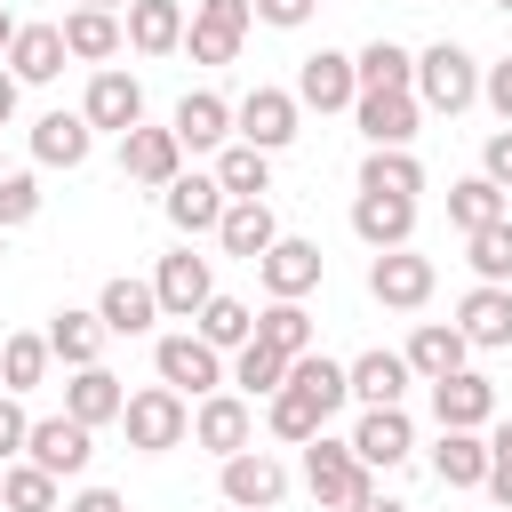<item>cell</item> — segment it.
Returning a JSON list of instances; mask_svg holds the SVG:
<instances>
[{
  "label": "cell",
  "mask_w": 512,
  "mask_h": 512,
  "mask_svg": "<svg viewBox=\"0 0 512 512\" xmlns=\"http://www.w3.org/2000/svg\"><path fill=\"white\" fill-rule=\"evenodd\" d=\"M256 272H264V296H312L320 288V272H328V256H320V240H296V232H280L264 256H256Z\"/></svg>",
  "instance_id": "cell-11"
},
{
  "label": "cell",
  "mask_w": 512,
  "mask_h": 512,
  "mask_svg": "<svg viewBox=\"0 0 512 512\" xmlns=\"http://www.w3.org/2000/svg\"><path fill=\"white\" fill-rule=\"evenodd\" d=\"M480 104H488V112H496V120H504V128H512V56H504V64H488V72H480Z\"/></svg>",
  "instance_id": "cell-51"
},
{
  "label": "cell",
  "mask_w": 512,
  "mask_h": 512,
  "mask_svg": "<svg viewBox=\"0 0 512 512\" xmlns=\"http://www.w3.org/2000/svg\"><path fill=\"white\" fill-rule=\"evenodd\" d=\"M96 320H104V336H152V320H160V296H152V280H104V296H96Z\"/></svg>",
  "instance_id": "cell-23"
},
{
  "label": "cell",
  "mask_w": 512,
  "mask_h": 512,
  "mask_svg": "<svg viewBox=\"0 0 512 512\" xmlns=\"http://www.w3.org/2000/svg\"><path fill=\"white\" fill-rule=\"evenodd\" d=\"M352 80H360V88H408V80H416V56H408L400 40H368V48L352 56Z\"/></svg>",
  "instance_id": "cell-42"
},
{
  "label": "cell",
  "mask_w": 512,
  "mask_h": 512,
  "mask_svg": "<svg viewBox=\"0 0 512 512\" xmlns=\"http://www.w3.org/2000/svg\"><path fill=\"white\" fill-rule=\"evenodd\" d=\"M432 480H440V488H480V480H488V432H448V424H440V440H432Z\"/></svg>",
  "instance_id": "cell-30"
},
{
  "label": "cell",
  "mask_w": 512,
  "mask_h": 512,
  "mask_svg": "<svg viewBox=\"0 0 512 512\" xmlns=\"http://www.w3.org/2000/svg\"><path fill=\"white\" fill-rule=\"evenodd\" d=\"M152 296H160V312H168V320H192V312L216 296V272H208V256H192V248L160 256V272H152Z\"/></svg>",
  "instance_id": "cell-16"
},
{
  "label": "cell",
  "mask_w": 512,
  "mask_h": 512,
  "mask_svg": "<svg viewBox=\"0 0 512 512\" xmlns=\"http://www.w3.org/2000/svg\"><path fill=\"white\" fill-rule=\"evenodd\" d=\"M40 336H48V352H56L64 368H88V360H104V320H96V312H80V304H64V312H56Z\"/></svg>",
  "instance_id": "cell-33"
},
{
  "label": "cell",
  "mask_w": 512,
  "mask_h": 512,
  "mask_svg": "<svg viewBox=\"0 0 512 512\" xmlns=\"http://www.w3.org/2000/svg\"><path fill=\"white\" fill-rule=\"evenodd\" d=\"M56 32H64V56H80V64H112V56L128 48V32H120L112 8H72Z\"/></svg>",
  "instance_id": "cell-28"
},
{
  "label": "cell",
  "mask_w": 512,
  "mask_h": 512,
  "mask_svg": "<svg viewBox=\"0 0 512 512\" xmlns=\"http://www.w3.org/2000/svg\"><path fill=\"white\" fill-rule=\"evenodd\" d=\"M120 32H128L136 56H176L184 48V0H128Z\"/></svg>",
  "instance_id": "cell-21"
},
{
  "label": "cell",
  "mask_w": 512,
  "mask_h": 512,
  "mask_svg": "<svg viewBox=\"0 0 512 512\" xmlns=\"http://www.w3.org/2000/svg\"><path fill=\"white\" fill-rule=\"evenodd\" d=\"M120 176H128V184H152V192L176 184V176H184V144H176V128H144V120H136V128L120 136Z\"/></svg>",
  "instance_id": "cell-14"
},
{
  "label": "cell",
  "mask_w": 512,
  "mask_h": 512,
  "mask_svg": "<svg viewBox=\"0 0 512 512\" xmlns=\"http://www.w3.org/2000/svg\"><path fill=\"white\" fill-rule=\"evenodd\" d=\"M288 384H304V392L320 400V416H336V408L352 400V384H344V360H328V352H296V360H288Z\"/></svg>",
  "instance_id": "cell-40"
},
{
  "label": "cell",
  "mask_w": 512,
  "mask_h": 512,
  "mask_svg": "<svg viewBox=\"0 0 512 512\" xmlns=\"http://www.w3.org/2000/svg\"><path fill=\"white\" fill-rule=\"evenodd\" d=\"M184 48H192V64H232L240 56V32H216V24L184 16Z\"/></svg>",
  "instance_id": "cell-46"
},
{
  "label": "cell",
  "mask_w": 512,
  "mask_h": 512,
  "mask_svg": "<svg viewBox=\"0 0 512 512\" xmlns=\"http://www.w3.org/2000/svg\"><path fill=\"white\" fill-rule=\"evenodd\" d=\"M32 216H40V176L32 168H0V232H16Z\"/></svg>",
  "instance_id": "cell-45"
},
{
  "label": "cell",
  "mask_w": 512,
  "mask_h": 512,
  "mask_svg": "<svg viewBox=\"0 0 512 512\" xmlns=\"http://www.w3.org/2000/svg\"><path fill=\"white\" fill-rule=\"evenodd\" d=\"M480 176H488L496 192H512V128H496V136L480 144Z\"/></svg>",
  "instance_id": "cell-50"
},
{
  "label": "cell",
  "mask_w": 512,
  "mask_h": 512,
  "mask_svg": "<svg viewBox=\"0 0 512 512\" xmlns=\"http://www.w3.org/2000/svg\"><path fill=\"white\" fill-rule=\"evenodd\" d=\"M216 184H224V200H264V192H272V152H256V144H216Z\"/></svg>",
  "instance_id": "cell-34"
},
{
  "label": "cell",
  "mask_w": 512,
  "mask_h": 512,
  "mask_svg": "<svg viewBox=\"0 0 512 512\" xmlns=\"http://www.w3.org/2000/svg\"><path fill=\"white\" fill-rule=\"evenodd\" d=\"M304 112H352V96H360V80H352V56L344 48H312L304 64H296V88H288Z\"/></svg>",
  "instance_id": "cell-8"
},
{
  "label": "cell",
  "mask_w": 512,
  "mask_h": 512,
  "mask_svg": "<svg viewBox=\"0 0 512 512\" xmlns=\"http://www.w3.org/2000/svg\"><path fill=\"white\" fill-rule=\"evenodd\" d=\"M0 512H56V472H40L32 456L0 464Z\"/></svg>",
  "instance_id": "cell-41"
},
{
  "label": "cell",
  "mask_w": 512,
  "mask_h": 512,
  "mask_svg": "<svg viewBox=\"0 0 512 512\" xmlns=\"http://www.w3.org/2000/svg\"><path fill=\"white\" fill-rule=\"evenodd\" d=\"M408 96L424 104V112H472L480 104V64L456 48V40H432L424 56H416V80H408Z\"/></svg>",
  "instance_id": "cell-1"
},
{
  "label": "cell",
  "mask_w": 512,
  "mask_h": 512,
  "mask_svg": "<svg viewBox=\"0 0 512 512\" xmlns=\"http://www.w3.org/2000/svg\"><path fill=\"white\" fill-rule=\"evenodd\" d=\"M352 120H360L368 144H416L424 104H416L408 88H360V96H352Z\"/></svg>",
  "instance_id": "cell-15"
},
{
  "label": "cell",
  "mask_w": 512,
  "mask_h": 512,
  "mask_svg": "<svg viewBox=\"0 0 512 512\" xmlns=\"http://www.w3.org/2000/svg\"><path fill=\"white\" fill-rule=\"evenodd\" d=\"M0 256H8V232H0Z\"/></svg>",
  "instance_id": "cell-59"
},
{
  "label": "cell",
  "mask_w": 512,
  "mask_h": 512,
  "mask_svg": "<svg viewBox=\"0 0 512 512\" xmlns=\"http://www.w3.org/2000/svg\"><path fill=\"white\" fill-rule=\"evenodd\" d=\"M224 384H232L240 400H272V392L288 384V360H280L272 344H256V336H248V344L232 352V368H224Z\"/></svg>",
  "instance_id": "cell-35"
},
{
  "label": "cell",
  "mask_w": 512,
  "mask_h": 512,
  "mask_svg": "<svg viewBox=\"0 0 512 512\" xmlns=\"http://www.w3.org/2000/svg\"><path fill=\"white\" fill-rule=\"evenodd\" d=\"M8 40H16V16H8V8H0V56H8Z\"/></svg>",
  "instance_id": "cell-56"
},
{
  "label": "cell",
  "mask_w": 512,
  "mask_h": 512,
  "mask_svg": "<svg viewBox=\"0 0 512 512\" xmlns=\"http://www.w3.org/2000/svg\"><path fill=\"white\" fill-rule=\"evenodd\" d=\"M192 336H200V344H216V352H240V344L256 336V312H248L240 296H208V304L192 312Z\"/></svg>",
  "instance_id": "cell-36"
},
{
  "label": "cell",
  "mask_w": 512,
  "mask_h": 512,
  "mask_svg": "<svg viewBox=\"0 0 512 512\" xmlns=\"http://www.w3.org/2000/svg\"><path fill=\"white\" fill-rule=\"evenodd\" d=\"M72 8H112V16H120V8H128V0H72Z\"/></svg>",
  "instance_id": "cell-57"
},
{
  "label": "cell",
  "mask_w": 512,
  "mask_h": 512,
  "mask_svg": "<svg viewBox=\"0 0 512 512\" xmlns=\"http://www.w3.org/2000/svg\"><path fill=\"white\" fill-rule=\"evenodd\" d=\"M248 8H256V24L296 32V24H312V8H320V0H248Z\"/></svg>",
  "instance_id": "cell-49"
},
{
  "label": "cell",
  "mask_w": 512,
  "mask_h": 512,
  "mask_svg": "<svg viewBox=\"0 0 512 512\" xmlns=\"http://www.w3.org/2000/svg\"><path fill=\"white\" fill-rule=\"evenodd\" d=\"M152 368H160V384H176V392H216V384H224V352L200 344L192 328L160 336V344H152Z\"/></svg>",
  "instance_id": "cell-12"
},
{
  "label": "cell",
  "mask_w": 512,
  "mask_h": 512,
  "mask_svg": "<svg viewBox=\"0 0 512 512\" xmlns=\"http://www.w3.org/2000/svg\"><path fill=\"white\" fill-rule=\"evenodd\" d=\"M24 432H32V416L16 408V392H0V464H8V456H24Z\"/></svg>",
  "instance_id": "cell-52"
},
{
  "label": "cell",
  "mask_w": 512,
  "mask_h": 512,
  "mask_svg": "<svg viewBox=\"0 0 512 512\" xmlns=\"http://www.w3.org/2000/svg\"><path fill=\"white\" fill-rule=\"evenodd\" d=\"M88 152H96V128L80 112H40L32 120V160L40 168H80Z\"/></svg>",
  "instance_id": "cell-25"
},
{
  "label": "cell",
  "mask_w": 512,
  "mask_h": 512,
  "mask_svg": "<svg viewBox=\"0 0 512 512\" xmlns=\"http://www.w3.org/2000/svg\"><path fill=\"white\" fill-rule=\"evenodd\" d=\"M352 456H360L368 472L408 464V456H416V424H408V408H368V416L352 424Z\"/></svg>",
  "instance_id": "cell-17"
},
{
  "label": "cell",
  "mask_w": 512,
  "mask_h": 512,
  "mask_svg": "<svg viewBox=\"0 0 512 512\" xmlns=\"http://www.w3.org/2000/svg\"><path fill=\"white\" fill-rule=\"evenodd\" d=\"M344 384H352V400L360 408H400L408 400V384H416V368L400 360V352H360V360H344Z\"/></svg>",
  "instance_id": "cell-19"
},
{
  "label": "cell",
  "mask_w": 512,
  "mask_h": 512,
  "mask_svg": "<svg viewBox=\"0 0 512 512\" xmlns=\"http://www.w3.org/2000/svg\"><path fill=\"white\" fill-rule=\"evenodd\" d=\"M192 16H200V24H216V32H240V40H248V24H256V8H248V0H192Z\"/></svg>",
  "instance_id": "cell-48"
},
{
  "label": "cell",
  "mask_w": 512,
  "mask_h": 512,
  "mask_svg": "<svg viewBox=\"0 0 512 512\" xmlns=\"http://www.w3.org/2000/svg\"><path fill=\"white\" fill-rule=\"evenodd\" d=\"M16 88H24V80H16V72H0V128L16 120Z\"/></svg>",
  "instance_id": "cell-55"
},
{
  "label": "cell",
  "mask_w": 512,
  "mask_h": 512,
  "mask_svg": "<svg viewBox=\"0 0 512 512\" xmlns=\"http://www.w3.org/2000/svg\"><path fill=\"white\" fill-rule=\"evenodd\" d=\"M360 192H400V200H416V192H424V160H416L408 144H368Z\"/></svg>",
  "instance_id": "cell-32"
},
{
  "label": "cell",
  "mask_w": 512,
  "mask_h": 512,
  "mask_svg": "<svg viewBox=\"0 0 512 512\" xmlns=\"http://www.w3.org/2000/svg\"><path fill=\"white\" fill-rule=\"evenodd\" d=\"M400 360H408V368L432 384V376L464 368V360H472V344H464V328H456V320H424V328L408 336V352H400Z\"/></svg>",
  "instance_id": "cell-31"
},
{
  "label": "cell",
  "mask_w": 512,
  "mask_h": 512,
  "mask_svg": "<svg viewBox=\"0 0 512 512\" xmlns=\"http://www.w3.org/2000/svg\"><path fill=\"white\" fill-rule=\"evenodd\" d=\"M272 240H280V224H272V208H264V200H224V216H216V248H224V256L256 264Z\"/></svg>",
  "instance_id": "cell-27"
},
{
  "label": "cell",
  "mask_w": 512,
  "mask_h": 512,
  "mask_svg": "<svg viewBox=\"0 0 512 512\" xmlns=\"http://www.w3.org/2000/svg\"><path fill=\"white\" fill-rule=\"evenodd\" d=\"M192 440H200L208 456H240V448L256 440V408L216 384V392H200V408H192Z\"/></svg>",
  "instance_id": "cell-13"
},
{
  "label": "cell",
  "mask_w": 512,
  "mask_h": 512,
  "mask_svg": "<svg viewBox=\"0 0 512 512\" xmlns=\"http://www.w3.org/2000/svg\"><path fill=\"white\" fill-rule=\"evenodd\" d=\"M496 216H512V208H504V192H496L488 176L448 184V224H456V232H480V224H496Z\"/></svg>",
  "instance_id": "cell-43"
},
{
  "label": "cell",
  "mask_w": 512,
  "mask_h": 512,
  "mask_svg": "<svg viewBox=\"0 0 512 512\" xmlns=\"http://www.w3.org/2000/svg\"><path fill=\"white\" fill-rule=\"evenodd\" d=\"M120 408H128V384H120L104 360L72 368V384H64V416H80V424L96 432V424H120Z\"/></svg>",
  "instance_id": "cell-20"
},
{
  "label": "cell",
  "mask_w": 512,
  "mask_h": 512,
  "mask_svg": "<svg viewBox=\"0 0 512 512\" xmlns=\"http://www.w3.org/2000/svg\"><path fill=\"white\" fill-rule=\"evenodd\" d=\"M296 112H304V104H296L288 88H248V96L232 104V136L256 144V152H280V144L296 136Z\"/></svg>",
  "instance_id": "cell-10"
},
{
  "label": "cell",
  "mask_w": 512,
  "mask_h": 512,
  "mask_svg": "<svg viewBox=\"0 0 512 512\" xmlns=\"http://www.w3.org/2000/svg\"><path fill=\"white\" fill-rule=\"evenodd\" d=\"M80 120H88V128H112V136H128V128L144 120V80H136V72H120V64H96V80H88V96H80Z\"/></svg>",
  "instance_id": "cell-9"
},
{
  "label": "cell",
  "mask_w": 512,
  "mask_h": 512,
  "mask_svg": "<svg viewBox=\"0 0 512 512\" xmlns=\"http://www.w3.org/2000/svg\"><path fill=\"white\" fill-rule=\"evenodd\" d=\"M496 8H504V16H512V0H496Z\"/></svg>",
  "instance_id": "cell-58"
},
{
  "label": "cell",
  "mask_w": 512,
  "mask_h": 512,
  "mask_svg": "<svg viewBox=\"0 0 512 512\" xmlns=\"http://www.w3.org/2000/svg\"><path fill=\"white\" fill-rule=\"evenodd\" d=\"M160 208H168L176 232H216V216H224V184H216V168H208V176H176V184H160Z\"/></svg>",
  "instance_id": "cell-26"
},
{
  "label": "cell",
  "mask_w": 512,
  "mask_h": 512,
  "mask_svg": "<svg viewBox=\"0 0 512 512\" xmlns=\"http://www.w3.org/2000/svg\"><path fill=\"white\" fill-rule=\"evenodd\" d=\"M64 512H128V504H120V496H112V488H80V496H72V504H64Z\"/></svg>",
  "instance_id": "cell-53"
},
{
  "label": "cell",
  "mask_w": 512,
  "mask_h": 512,
  "mask_svg": "<svg viewBox=\"0 0 512 512\" xmlns=\"http://www.w3.org/2000/svg\"><path fill=\"white\" fill-rule=\"evenodd\" d=\"M48 360H56V352H48V336H32V328L0 336V392H16V400H24V392L48 376Z\"/></svg>",
  "instance_id": "cell-38"
},
{
  "label": "cell",
  "mask_w": 512,
  "mask_h": 512,
  "mask_svg": "<svg viewBox=\"0 0 512 512\" xmlns=\"http://www.w3.org/2000/svg\"><path fill=\"white\" fill-rule=\"evenodd\" d=\"M304 488H312V504H328V512H344V504H360L368 488H376V472L352 456V440H328V424L304 440Z\"/></svg>",
  "instance_id": "cell-3"
},
{
  "label": "cell",
  "mask_w": 512,
  "mask_h": 512,
  "mask_svg": "<svg viewBox=\"0 0 512 512\" xmlns=\"http://www.w3.org/2000/svg\"><path fill=\"white\" fill-rule=\"evenodd\" d=\"M24 456H32L40 472H56V480H80V472H88V456H96V432H88L80 416H32Z\"/></svg>",
  "instance_id": "cell-5"
},
{
  "label": "cell",
  "mask_w": 512,
  "mask_h": 512,
  "mask_svg": "<svg viewBox=\"0 0 512 512\" xmlns=\"http://www.w3.org/2000/svg\"><path fill=\"white\" fill-rule=\"evenodd\" d=\"M264 424H272V440H296V448H304V440H312L328 416H320V400H312L304 384H280V392L264 400Z\"/></svg>",
  "instance_id": "cell-39"
},
{
  "label": "cell",
  "mask_w": 512,
  "mask_h": 512,
  "mask_svg": "<svg viewBox=\"0 0 512 512\" xmlns=\"http://www.w3.org/2000/svg\"><path fill=\"white\" fill-rule=\"evenodd\" d=\"M432 416L448 432H488L496 424V384L480 368H448V376H432Z\"/></svg>",
  "instance_id": "cell-7"
},
{
  "label": "cell",
  "mask_w": 512,
  "mask_h": 512,
  "mask_svg": "<svg viewBox=\"0 0 512 512\" xmlns=\"http://www.w3.org/2000/svg\"><path fill=\"white\" fill-rule=\"evenodd\" d=\"M352 232H360L368 248H408V240H416V200H400V192H360V200H352Z\"/></svg>",
  "instance_id": "cell-22"
},
{
  "label": "cell",
  "mask_w": 512,
  "mask_h": 512,
  "mask_svg": "<svg viewBox=\"0 0 512 512\" xmlns=\"http://www.w3.org/2000/svg\"><path fill=\"white\" fill-rule=\"evenodd\" d=\"M256 344H272L280 360H296V352H312V312H304L296 296H272V304L256 312Z\"/></svg>",
  "instance_id": "cell-37"
},
{
  "label": "cell",
  "mask_w": 512,
  "mask_h": 512,
  "mask_svg": "<svg viewBox=\"0 0 512 512\" xmlns=\"http://www.w3.org/2000/svg\"><path fill=\"white\" fill-rule=\"evenodd\" d=\"M480 488L512 512V424H496V432H488V480H480Z\"/></svg>",
  "instance_id": "cell-47"
},
{
  "label": "cell",
  "mask_w": 512,
  "mask_h": 512,
  "mask_svg": "<svg viewBox=\"0 0 512 512\" xmlns=\"http://www.w3.org/2000/svg\"><path fill=\"white\" fill-rule=\"evenodd\" d=\"M464 256H472V272H480V280L512 288V216H496V224L464 232Z\"/></svg>",
  "instance_id": "cell-44"
},
{
  "label": "cell",
  "mask_w": 512,
  "mask_h": 512,
  "mask_svg": "<svg viewBox=\"0 0 512 512\" xmlns=\"http://www.w3.org/2000/svg\"><path fill=\"white\" fill-rule=\"evenodd\" d=\"M168 128H176V144H184V152H216V144H232V104H224L216 88H192V96L176 104V120H168Z\"/></svg>",
  "instance_id": "cell-24"
},
{
  "label": "cell",
  "mask_w": 512,
  "mask_h": 512,
  "mask_svg": "<svg viewBox=\"0 0 512 512\" xmlns=\"http://www.w3.org/2000/svg\"><path fill=\"white\" fill-rule=\"evenodd\" d=\"M456 328H464V344H472V352H512V288H496V280L464 288Z\"/></svg>",
  "instance_id": "cell-18"
},
{
  "label": "cell",
  "mask_w": 512,
  "mask_h": 512,
  "mask_svg": "<svg viewBox=\"0 0 512 512\" xmlns=\"http://www.w3.org/2000/svg\"><path fill=\"white\" fill-rule=\"evenodd\" d=\"M432 288H440L432 256H416V248H376V264H368V296H376L384 312H416V304H432Z\"/></svg>",
  "instance_id": "cell-4"
},
{
  "label": "cell",
  "mask_w": 512,
  "mask_h": 512,
  "mask_svg": "<svg viewBox=\"0 0 512 512\" xmlns=\"http://www.w3.org/2000/svg\"><path fill=\"white\" fill-rule=\"evenodd\" d=\"M344 512H408V504H400V496H384V488H368V496H360V504H344Z\"/></svg>",
  "instance_id": "cell-54"
},
{
  "label": "cell",
  "mask_w": 512,
  "mask_h": 512,
  "mask_svg": "<svg viewBox=\"0 0 512 512\" xmlns=\"http://www.w3.org/2000/svg\"><path fill=\"white\" fill-rule=\"evenodd\" d=\"M120 424H128V448L168 456V448H184V440H192V400H184L176 384H144V392H128Z\"/></svg>",
  "instance_id": "cell-2"
},
{
  "label": "cell",
  "mask_w": 512,
  "mask_h": 512,
  "mask_svg": "<svg viewBox=\"0 0 512 512\" xmlns=\"http://www.w3.org/2000/svg\"><path fill=\"white\" fill-rule=\"evenodd\" d=\"M8 72H16L24 88H48V80L64 72V32H56V24H16V40H8Z\"/></svg>",
  "instance_id": "cell-29"
},
{
  "label": "cell",
  "mask_w": 512,
  "mask_h": 512,
  "mask_svg": "<svg viewBox=\"0 0 512 512\" xmlns=\"http://www.w3.org/2000/svg\"><path fill=\"white\" fill-rule=\"evenodd\" d=\"M280 496H288V464H280L272 448L224 456V504H232V512H280Z\"/></svg>",
  "instance_id": "cell-6"
}]
</instances>
